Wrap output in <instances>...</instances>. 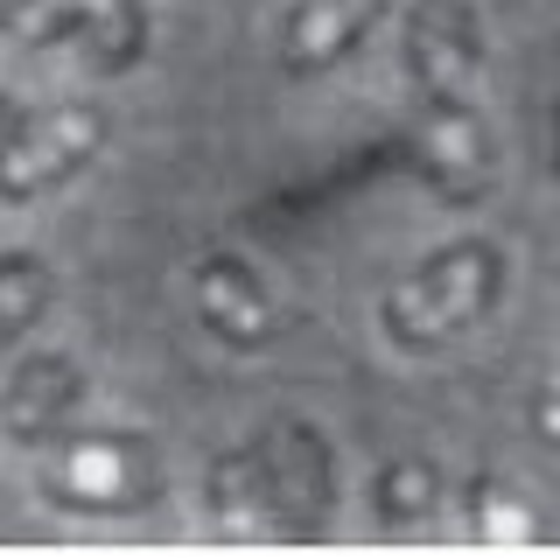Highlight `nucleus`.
<instances>
[{
  "label": "nucleus",
  "mask_w": 560,
  "mask_h": 560,
  "mask_svg": "<svg viewBox=\"0 0 560 560\" xmlns=\"http://www.w3.org/2000/svg\"><path fill=\"white\" fill-rule=\"evenodd\" d=\"M57 302V273L43 253H0V343L43 323V308Z\"/></svg>",
  "instance_id": "12"
},
{
  "label": "nucleus",
  "mask_w": 560,
  "mask_h": 560,
  "mask_svg": "<svg viewBox=\"0 0 560 560\" xmlns=\"http://www.w3.org/2000/svg\"><path fill=\"white\" fill-rule=\"evenodd\" d=\"M504 294V253L490 238H455L442 253H428L420 267L399 280L393 294L378 302V323L393 343L407 350H428V343H448L463 329H477Z\"/></svg>",
  "instance_id": "1"
},
{
  "label": "nucleus",
  "mask_w": 560,
  "mask_h": 560,
  "mask_svg": "<svg viewBox=\"0 0 560 560\" xmlns=\"http://www.w3.org/2000/svg\"><path fill=\"white\" fill-rule=\"evenodd\" d=\"M259 483H267V512H273V539H323L337 518V463L329 442L308 420H273L253 442Z\"/></svg>",
  "instance_id": "2"
},
{
  "label": "nucleus",
  "mask_w": 560,
  "mask_h": 560,
  "mask_svg": "<svg viewBox=\"0 0 560 560\" xmlns=\"http://www.w3.org/2000/svg\"><path fill=\"white\" fill-rule=\"evenodd\" d=\"M407 162L428 189H442L448 203L483 197L490 183V133L477 119V105H420L413 127H407Z\"/></svg>",
  "instance_id": "6"
},
{
  "label": "nucleus",
  "mask_w": 560,
  "mask_h": 560,
  "mask_svg": "<svg viewBox=\"0 0 560 560\" xmlns=\"http://www.w3.org/2000/svg\"><path fill=\"white\" fill-rule=\"evenodd\" d=\"M84 393V372L70 358H28L22 372L8 378V393H0V434L8 442H49V434L70 420V407H78Z\"/></svg>",
  "instance_id": "9"
},
{
  "label": "nucleus",
  "mask_w": 560,
  "mask_h": 560,
  "mask_svg": "<svg viewBox=\"0 0 560 560\" xmlns=\"http://www.w3.org/2000/svg\"><path fill=\"white\" fill-rule=\"evenodd\" d=\"M210 518L232 539H273V512H267V483H259L253 448H232L210 463Z\"/></svg>",
  "instance_id": "10"
},
{
  "label": "nucleus",
  "mask_w": 560,
  "mask_h": 560,
  "mask_svg": "<svg viewBox=\"0 0 560 560\" xmlns=\"http://www.w3.org/2000/svg\"><path fill=\"white\" fill-rule=\"evenodd\" d=\"M105 14V0H0V35L22 49H49L63 35L92 28Z\"/></svg>",
  "instance_id": "13"
},
{
  "label": "nucleus",
  "mask_w": 560,
  "mask_h": 560,
  "mask_svg": "<svg viewBox=\"0 0 560 560\" xmlns=\"http://www.w3.org/2000/svg\"><path fill=\"white\" fill-rule=\"evenodd\" d=\"M197 315H203L210 337H224L232 350H267L280 329L273 294L259 288V273L245 259H224V253H210L197 267Z\"/></svg>",
  "instance_id": "7"
},
{
  "label": "nucleus",
  "mask_w": 560,
  "mask_h": 560,
  "mask_svg": "<svg viewBox=\"0 0 560 560\" xmlns=\"http://www.w3.org/2000/svg\"><path fill=\"white\" fill-rule=\"evenodd\" d=\"M477 8L469 0H420L407 14V70L420 105H463L477 92Z\"/></svg>",
  "instance_id": "5"
},
{
  "label": "nucleus",
  "mask_w": 560,
  "mask_h": 560,
  "mask_svg": "<svg viewBox=\"0 0 560 560\" xmlns=\"http://www.w3.org/2000/svg\"><path fill=\"white\" fill-rule=\"evenodd\" d=\"M533 428L547 434V442H560V378L539 385V399H533Z\"/></svg>",
  "instance_id": "16"
},
{
  "label": "nucleus",
  "mask_w": 560,
  "mask_h": 560,
  "mask_svg": "<svg viewBox=\"0 0 560 560\" xmlns=\"http://www.w3.org/2000/svg\"><path fill=\"white\" fill-rule=\"evenodd\" d=\"M105 148V113L84 98L49 105V113H28L22 133L0 148V203H28L43 189H57L63 175H78L92 154Z\"/></svg>",
  "instance_id": "4"
},
{
  "label": "nucleus",
  "mask_w": 560,
  "mask_h": 560,
  "mask_svg": "<svg viewBox=\"0 0 560 560\" xmlns=\"http://www.w3.org/2000/svg\"><path fill=\"white\" fill-rule=\"evenodd\" d=\"M148 14H154V0H105V14L92 22L98 70H127L148 49Z\"/></svg>",
  "instance_id": "15"
},
{
  "label": "nucleus",
  "mask_w": 560,
  "mask_h": 560,
  "mask_svg": "<svg viewBox=\"0 0 560 560\" xmlns=\"http://www.w3.org/2000/svg\"><path fill=\"white\" fill-rule=\"evenodd\" d=\"M162 490V463L133 434H70L49 455V498L70 512H140Z\"/></svg>",
  "instance_id": "3"
},
{
  "label": "nucleus",
  "mask_w": 560,
  "mask_h": 560,
  "mask_svg": "<svg viewBox=\"0 0 560 560\" xmlns=\"http://www.w3.org/2000/svg\"><path fill=\"white\" fill-rule=\"evenodd\" d=\"M22 119H28V113H22V105H14L8 92H0V148H8V140L22 133Z\"/></svg>",
  "instance_id": "17"
},
{
  "label": "nucleus",
  "mask_w": 560,
  "mask_h": 560,
  "mask_svg": "<svg viewBox=\"0 0 560 560\" xmlns=\"http://www.w3.org/2000/svg\"><path fill=\"white\" fill-rule=\"evenodd\" d=\"M448 483L442 469L428 463V455H399V463L378 469V525H393V533H413V525H428L442 512Z\"/></svg>",
  "instance_id": "11"
},
{
  "label": "nucleus",
  "mask_w": 560,
  "mask_h": 560,
  "mask_svg": "<svg viewBox=\"0 0 560 560\" xmlns=\"http://www.w3.org/2000/svg\"><path fill=\"white\" fill-rule=\"evenodd\" d=\"M469 533H477L483 547H533L547 525L533 518V504H525L512 483L477 477V483H469Z\"/></svg>",
  "instance_id": "14"
},
{
  "label": "nucleus",
  "mask_w": 560,
  "mask_h": 560,
  "mask_svg": "<svg viewBox=\"0 0 560 560\" xmlns=\"http://www.w3.org/2000/svg\"><path fill=\"white\" fill-rule=\"evenodd\" d=\"M378 14H385V0H294L288 28H280V63L294 78H315V70L343 63Z\"/></svg>",
  "instance_id": "8"
}]
</instances>
